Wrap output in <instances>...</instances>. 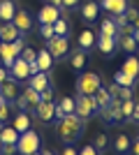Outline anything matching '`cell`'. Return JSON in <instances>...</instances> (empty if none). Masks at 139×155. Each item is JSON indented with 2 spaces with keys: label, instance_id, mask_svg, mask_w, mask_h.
<instances>
[{
  "label": "cell",
  "instance_id": "obj_2",
  "mask_svg": "<svg viewBox=\"0 0 139 155\" xmlns=\"http://www.w3.org/2000/svg\"><path fill=\"white\" fill-rule=\"evenodd\" d=\"M23 46H26L23 35H21L19 39H14V42H0V60H2V65H5L7 70H9V67L14 65V60L21 56Z\"/></svg>",
  "mask_w": 139,
  "mask_h": 155
},
{
  "label": "cell",
  "instance_id": "obj_38",
  "mask_svg": "<svg viewBox=\"0 0 139 155\" xmlns=\"http://www.w3.org/2000/svg\"><path fill=\"white\" fill-rule=\"evenodd\" d=\"M9 120V102L0 100V123H7Z\"/></svg>",
  "mask_w": 139,
  "mask_h": 155
},
{
  "label": "cell",
  "instance_id": "obj_14",
  "mask_svg": "<svg viewBox=\"0 0 139 155\" xmlns=\"http://www.w3.org/2000/svg\"><path fill=\"white\" fill-rule=\"evenodd\" d=\"M21 35H23V32L14 26V21H7V23L0 26V42H14V39H19Z\"/></svg>",
  "mask_w": 139,
  "mask_h": 155
},
{
  "label": "cell",
  "instance_id": "obj_25",
  "mask_svg": "<svg viewBox=\"0 0 139 155\" xmlns=\"http://www.w3.org/2000/svg\"><path fill=\"white\" fill-rule=\"evenodd\" d=\"M19 141V132L14 130V125L0 127V143H16Z\"/></svg>",
  "mask_w": 139,
  "mask_h": 155
},
{
  "label": "cell",
  "instance_id": "obj_41",
  "mask_svg": "<svg viewBox=\"0 0 139 155\" xmlns=\"http://www.w3.org/2000/svg\"><path fill=\"white\" fill-rule=\"evenodd\" d=\"M118 100H123V102H125V100H132V88H123V86H121Z\"/></svg>",
  "mask_w": 139,
  "mask_h": 155
},
{
  "label": "cell",
  "instance_id": "obj_5",
  "mask_svg": "<svg viewBox=\"0 0 139 155\" xmlns=\"http://www.w3.org/2000/svg\"><path fill=\"white\" fill-rule=\"evenodd\" d=\"M46 49L53 56V60H65L70 56V39L67 35H53L51 39H46Z\"/></svg>",
  "mask_w": 139,
  "mask_h": 155
},
{
  "label": "cell",
  "instance_id": "obj_53",
  "mask_svg": "<svg viewBox=\"0 0 139 155\" xmlns=\"http://www.w3.org/2000/svg\"><path fill=\"white\" fill-rule=\"evenodd\" d=\"M132 26H134V28H139V16H137V21H134V23H132Z\"/></svg>",
  "mask_w": 139,
  "mask_h": 155
},
{
  "label": "cell",
  "instance_id": "obj_10",
  "mask_svg": "<svg viewBox=\"0 0 139 155\" xmlns=\"http://www.w3.org/2000/svg\"><path fill=\"white\" fill-rule=\"evenodd\" d=\"M116 44H118V37H111V35H98V49L100 53H104L107 58H111L114 51H116Z\"/></svg>",
  "mask_w": 139,
  "mask_h": 155
},
{
  "label": "cell",
  "instance_id": "obj_18",
  "mask_svg": "<svg viewBox=\"0 0 139 155\" xmlns=\"http://www.w3.org/2000/svg\"><path fill=\"white\" fill-rule=\"evenodd\" d=\"M28 86L35 88L37 93H42L44 88H49V86H51V81H49V72H37V74H33V77L28 79Z\"/></svg>",
  "mask_w": 139,
  "mask_h": 155
},
{
  "label": "cell",
  "instance_id": "obj_17",
  "mask_svg": "<svg viewBox=\"0 0 139 155\" xmlns=\"http://www.w3.org/2000/svg\"><path fill=\"white\" fill-rule=\"evenodd\" d=\"M0 95L5 102H14L19 97V88H16V81L14 79H7L5 84H0Z\"/></svg>",
  "mask_w": 139,
  "mask_h": 155
},
{
  "label": "cell",
  "instance_id": "obj_1",
  "mask_svg": "<svg viewBox=\"0 0 139 155\" xmlns=\"http://www.w3.org/2000/svg\"><path fill=\"white\" fill-rule=\"evenodd\" d=\"M84 127H86V120H84V118H79L77 114H67L65 118L58 120L56 134H58V139L67 146V143H74L81 134H84Z\"/></svg>",
  "mask_w": 139,
  "mask_h": 155
},
{
  "label": "cell",
  "instance_id": "obj_49",
  "mask_svg": "<svg viewBox=\"0 0 139 155\" xmlns=\"http://www.w3.org/2000/svg\"><path fill=\"white\" fill-rule=\"evenodd\" d=\"M130 150H132V155H139V137L132 141V146H130Z\"/></svg>",
  "mask_w": 139,
  "mask_h": 155
},
{
  "label": "cell",
  "instance_id": "obj_37",
  "mask_svg": "<svg viewBox=\"0 0 139 155\" xmlns=\"http://www.w3.org/2000/svg\"><path fill=\"white\" fill-rule=\"evenodd\" d=\"M40 100H42V102H53V100H56V91H53V86H49V88H44V91L40 93Z\"/></svg>",
  "mask_w": 139,
  "mask_h": 155
},
{
  "label": "cell",
  "instance_id": "obj_22",
  "mask_svg": "<svg viewBox=\"0 0 139 155\" xmlns=\"http://www.w3.org/2000/svg\"><path fill=\"white\" fill-rule=\"evenodd\" d=\"M14 14H16V7H14L12 0H0V21L2 23L14 21Z\"/></svg>",
  "mask_w": 139,
  "mask_h": 155
},
{
  "label": "cell",
  "instance_id": "obj_15",
  "mask_svg": "<svg viewBox=\"0 0 139 155\" xmlns=\"http://www.w3.org/2000/svg\"><path fill=\"white\" fill-rule=\"evenodd\" d=\"M100 7L107 9L109 14H114V16H118V14H125L127 0H100Z\"/></svg>",
  "mask_w": 139,
  "mask_h": 155
},
{
  "label": "cell",
  "instance_id": "obj_24",
  "mask_svg": "<svg viewBox=\"0 0 139 155\" xmlns=\"http://www.w3.org/2000/svg\"><path fill=\"white\" fill-rule=\"evenodd\" d=\"M86 58H88V51L77 49V51H72V56H70V65H72L77 72H81L84 67H86Z\"/></svg>",
  "mask_w": 139,
  "mask_h": 155
},
{
  "label": "cell",
  "instance_id": "obj_21",
  "mask_svg": "<svg viewBox=\"0 0 139 155\" xmlns=\"http://www.w3.org/2000/svg\"><path fill=\"white\" fill-rule=\"evenodd\" d=\"M14 130H16V132H26V130H30L33 127V123H30V116H28V111H19V114H16V116H14Z\"/></svg>",
  "mask_w": 139,
  "mask_h": 155
},
{
  "label": "cell",
  "instance_id": "obj_35",
  "mask_svg": "<svg viewBox=\"0 0 139 155\" xmlns=\"http://www.w3.org/2000/svg\"><path fill=\"white\" fill-rule=\"evenodd\" d=\"M132 109H134V100H125V102L121 104V111H123V118H125V120H130Z\"/></svg>",
  "mask_w": 139,
  "mask_h": 155
},
{
  "label": "cell",
  "instance_id": "obj_54",
  "mask_svg": "<svg viewBox=\"0 0 139 155\" xmlns=\"http://www.w3.org/2000/svg\"><path fill=\"white\" fill-rule=\"evenodd\" d=\"M44 155H53V153H51V150H44Z\"/></svg>",
  "mask_w": 139,
  "mask_h": 155
},
{
  "label": "cell",
  "instance_id": "obj_20",
  "mask_svg": "<svg viewBox=\"0 0 139 155\" xmlns=\"http://www.w3.org/2000/svg\"><path fill=\"white\" fill-rule=\"evenodd\" d=\"M121 72H125L127 77H132V79H139V58L137 56H127Z\"/></svg>",
  "mask_w": 139,
  "mask_h": 155
},
{
  "label": "cell",
  "instance_id": "obj_7",
  "mask_svg": "<svg viewBox=\"0 0 139 155\" xmlns=\"http://www.w3.org/2000/svg\"><path fill=\"white\" fill-rule=\"evenodd\" d=\"M42 100H40V93L35 91V88H23V91L19 93V97L14 100V104L19 107V111H28V109H35L37 104H40Z\"/></svg>",
  "mask_w": 139,
  "mask_h": 155
},
{
  "label": "cell",
  "instance_id": "obj_43",
  "mask_svg": "<svg viewBox=\"0 0 139 155\" xmlns=\"http://www.w3.org/2000/svg\"><path fill=\"white\" fill-rule=\"evenodd\" d=\"M79 155H100V150L95 148V146H84V148L79 150Z\"/></svg>",
  "mask_w": 139,
  "mask_h": 155
},
{
  "label": "cell",
  "instance_id": "obj_34",
  "mask_svg": "<svg viewBox=\"0 0 139 155\" xmlns=\"http://www.w3.org/2000/svg\"><path fill=\"white\" fill-rule=\"evenodd\" d=\"M107 143H109V137H107V132H100V134L95 137V143H93V146H95L98 150H107Z\"/></svg>",
  "mask_w": 139,
  "mask_h": 155
},
{
  "label": "cell",
  "instance_id": "obj_11",
  "mask_svg": "<svg viewBox=\"0 0 139 155\" xmlns=\"http://www.w3.org/2000/svg\"><path fill=\"white\" fill-rule=\"evenodd\" d=\"M58 19H60V9L53 7V5H44L40 12H37V21H40V23H51L53 26Z\"/></svg>",
  "mask_w": 139,
  "mask_h": 155
},
{
  "label": "cell",
  "instance_id": "obj_27",
  "mask_svg": "<svg viewBox=\"0 0 139 155\" xmlns=\"http://www.w3.org/2000/svg\"><path fill=\"white\" fill-rule=\"evenodd\" d=\"M100 32H102V35H111V37H121V30H118V26H116L114 19L102 21V23H100Z\"/></svg>",
  "mask_w": 139,
  "mask_h": 155
},
{
  "label": "cell",
  "instance_id": "obj_48",
  "mask_svg": "<svg viewBox=\"0 0 139 155\" xmlns=\"http://www.w3.org/2000/svg\"><path fill=\"white\" fill-rule=\"evenodd\" d=\"M130 120H137V123H139V102H134V109H132V116H130Z\"/></svg>",
  "mask_w": 139,
  "mask_h": 155
},
{
  "label": "cell",
  "instance_id": "obj_44",
  "mask_svg": "<svg viewBox=\"0 0 139 155\" xmlns=\"http://www.w3.org/2000/svg\"><path fill=\"white\" fill-rule=\"evenodd\" d=\"M107 91H109V95H111V97H118V91H121V86L116 84V81H114V84H109V86H107Z\"/></svg>",
  "mask_w": 139,
  "mask_h": 155
},
{
  "label": "cell",
  "instance_id": "obj_42",
  "mask_svg": "<svg viewBox=\"0 0 139 155\" xmlns=\"http://www.w3.org/2000/svg\"><path fill=\"white\" fill-rule=\"evenodd\" d=\"M114 21H116V26H118V30H123V28L127 26V19H125V14H118V16H114Z\"/></svg>",
  "mask_w": 139,
  "mask_h": 155
},
{
  "label": "cell",
  "instance_id": "obj_52",
  "mask_svg": "<svg viewBox=\"0 0 139 155\" xmlns=\"http://www.w3.org/2000/svg\"><path fill=\"white\" fill-rule=\"evenodd\" d=\"M132 37H134V42L139 44V28H134V32H132Z\"/></svg>",
  "mask_w": 139,
  "mask_h": 155
},
{
  "label": "cell",
  "instance_id": "obj_3",
  "mask_svg": "<svg viewBox=\"0 0 139 155\" xmlns=\"http://www.w3.org/2000/svg\"><path fill=\"white\" fill-rule=\"evenodd\" d=\"M102 88V79L98 72H81L77 79V93L81 95H95Z\"/></svg>",
  "mask_w": 139,
  "mask_h": 155
},
{
  "label": "cell",
  "instance_id": "obj_56",
  "mask_svg": "<svg viewBox=\"0 0 139 155\" xmlns=\"http://www.w3.org/2000/svg\"><path fill=\"white\" fill-rule=\"evenodd\" d=\"M0 100H2V95H0Z\"/></svg>",
  "mask_w": 139,
  "mask_h": 155
},
{
  "label": "cell",
  "instance_id": "obj_8",
  "mask_svg": "<svg viewBox=\"0 0 139 155\" xmlns=\"http://www.w3.org/2000/svg\"><path fill=\"white\" fill-rule=\"evenodd\" d=\"M9 79H14V81H28L30 79V63H26L23 58H16L14 65L9 67Z\"/></svg>",
  "mask_w": 139,
  "mask_h": 155
},
{
  "label": "cell",
  "instance_id": "obj_9",
  "mask_svg": "<svg viewBox=\"0 0 139 155\" xmlns=\"http://www.w3.org/2000/svg\"><path fill=\"white\" fill-rule=\"evenodd\" d=\"M35 114L42 123H53L56 120V102H40L35 107Z\"/></svg>",
  "mask_w": 139,
  "mask_h": 155
},
{
  "label": "cell",
  "instance_id": "obj_6",
  "mask_svg": "<svg viewBox=\"0 0 139 155\" xmlns=\"http://www.w3.org/2000/svg\"><path fill=\"white\" fill-rule=\"evenodd\" d=\"M74 102H77L74 114L79 118H84V120H91V118L98 114V104H95V97L93 95H81V93H77Z\"/></svg>",
  "mask_w": 139,
  "mask_h": 155
},
{
  "label": "cell",
  "instance_id": "obj_57",
  "mask_svg": "<svg viewBox=\"0 0 139 155\" xmlns=\"http://www.w3.org/2000/svg\"><path fill=\"white\" fill-rule=\"evenodd\" d=\"M0 125H2V123H0Z\"/></svg>",
  "mask_w": 139,
  "mask_h": 155
},
{
  "label": "cell",
  "instance_id": "obj_39",
  "mask_svg": "<svg viewBox=\"0 0 139 155\" xmlns=\"http://www.w3.org/2000/svg\"><path fill=\"white\" fill-rule=\"evenodd\" d=\"M16 143H0V155H16Z\"/></svg>",
  "mask_w": 139,
  "mask_h": 155
},
{
  "label": "cell",
  "instance_id": "obj_13",
  "mask_svg": "<svg viewBox=\"0 0 139 155\" xmlns=\"http://www.w3.org/2000/svg\"><path fill=\"white\" fill-rule=\"evenodd\" d=\"M74 109H77V102H74V97H60L58 104H56V120L65 118L67 114H74Z\"/></svg>",
  "mask_w": 139,
  "mask_h": 155
},
{
  "label": "cell",
  "instance_id": "obj_46",
  "mask_svg": "<svg viewBox=\"0 0 139 155\" xmlns=\"http://www.w3.org/2000/svg\"><path fill=\"white\" fill-rule=\"evenodd\" d=\"M7 79H9V70H7V67H0V84H5Z\"/></svg>",
  "mask_w": 139,
  "mask_h": 155
},
{
  "label": "cell",
  "instance_id": "obj_12",
  "mask_svg": "<svg viewBox=\"0 0 139 155\" xmlns=\"http://www.w3.org/2000/svg\"><path fill=\"white\" fill-rule=\"evenodd\" d=\"M14 26L26 35V32L33 30V16H30L26 9H16V14H14Z\"/></svg>",
  "mask_w": 139,
  "mask_h": 155
},
{
  "label": "cell",
  "instance_id": "obj_31",
  "mask_svg": "<svg viewBox=\"0 0 139 155\" xmlns=\"http://www.w3.org/2000/svg\"><path fill=\"white\" fill-rule=\"evenodd\" d=\"M114 81H116L118 86H123V88H132V86L137 84V79L127 77L125 72H116V77H114Z\"/></svg>",
  "mask_w": 139,
  "mask_h": 155
},
{
  "label": "cell",
  "instance_id": "obj_4",
  "mask_svg": "<svg viewBox=\"0 0 139 155\" xmlns=\"http://www.w3.org/2000/svg\"><path fill=\"white\" fill-rule=\"evenodd\" d=\"M40 134L35 132V130H26V132H21L19 134V141H16V150H19V155H33L40 150Z\"/></svg>",
  "mask_w": 139,
  "mask_h": 155
},
{
  "label": "cell",
  "instance_id": "obj_55",
  "mask_svg": "<svg viewBox=\"0 0 139 155\" xmlns=\"http://www.w3.org/2000/svg\"><path fill=\"white\" fill-rule=\"evenodd\" d=\"M33 155H44V153H40V150H37V153H33Z\"/></svg>",
  "mask_w": 139,
  "mask_h": 155
},
{
  "label": "cell",
  "instance_id": "obj_29",
  "mask_svg": "<svg viewBox=\"0 0 139 155\" xmlns=\"http://www.w3.org/2000/svg\"><path fill=\"white\" fill-rule=\"evenodd\" d=\"M121 104H123V100H118V97H111V102H109L111 123H118V120H123V111H121Z\"/></svg>",
  "mask_w": 139,
  "mask_h": 155
},
{
  "label": "cell",
  "instance_id": "obj_33",
  "mask_svg": "<svg viewBox=\"0 0 139 155\" xmlns=\"http://www.w3.org/2000/svg\"><path fill=\"white\" fill-rule=\"evenodd\" d=\"M53 30H56V35H67V32H70V23L60 16V19L53 23Z\"/></svg>",
  "mask_w": 139,
  "mask_h": 155
},
{
  "label": "cell",
  "instance_id": "obj_23",
  "mask_svg": "<svg viewBox=\"0 0 139 155\" xmlns=\"http://www.w3.org/2000/svg\"><path fill=\"white\" fill-rule=\"evenodd\" d=\"M53 63H56V60H53V56L49 53V49H46V46L37 51V65H40V72H49Z\"/></svg>",
  "mask_w": 139,
  "mask_h": 155
},
{
  "label": "cell",
  "instance_id": "obj_26",
  "mask_svg": "<svg viewBox=\"0 0 139 155\" xmlns=\"http://www.w3.org/2000/svg\"><path fill=\"white\" fill-rule=\"evenodd\" d=\"M130 146H132V141H130L127 134H118L116 139H114V150H116L118 155H125L127 150H130Z\"/></svg>",
  "mask_w": 139,
  "mask_h": 155
},
{
  "label": "cell",
  "instance_id": "obj_16",
  "mask_svg": "<svg viewBox=\"0 0 139 155\" xmlns=\"http://www.w3.org/2000/svg\"><path fill=\"white\" fill-rule=\"evenodd\" d=\"M98 14H100V2L88 0V2L81 5V19L86 21V23H93V21L98 19Z\"/></svg>",
  "mask_w": 139,
  "mask_h": 155
},
{
  "label": "cell",
  "instance_id": "obj_19",
  "mask_svg": "<svg viewBox=\"0 0 139 155\" xmlns=\"http://www.w3.org/2000/svg\"><path fill=\"white\" fill-rule=\"evenodd\" d=\"M77 42H79V49H84V51H91L93 46L98 44V35H95L93 30H81Z\"/></svg>",
  "mask_w": 139,
  "mask_h": 155
},
{
  "label": "cell",
  "instance_id": "obj_40",
  "mask_svg": "<svg viewBox=\"0 0 139 155\" xmlns=\"http://www.w3.org/2000/svg\"><path fill=\"white\" fill-rule=\"evenodd\" d=\"M137 16H139V9H137V7H132V5H127V9H125L127 23H134V21H137Z\"/></svg>",
  "mask_w": 139,
  "mask_h": 155
},
{
  "label": "cell",
  "instance_id": "obj_50",
  "mask_svg": "<svg viewBox=\"0 0 139 155\" xmlns=\"http://www.w3.org/2000/svg\"><path fill=\"white\" fill-rule=\"evenodd\" d=\"M37 72H40V65H37V60H35V63H30V77L37 74Z\"/></svg>",
  "mask_w": 139,
  "mask_h": 155
},
{
  "label": "cell",
  "instance_id": "obj_47",
  "mask_svg": "<svg viewBox=\"0 0 139 155\" xmlns=\"http://www.w3.org/2000/svg\"><path fill=\"white\" fill-rule=\"evenodd\" d=\"M79 2H81V0H63V7H67V9H74Z\"/></svg>",
  "mask_w": 139,
  "mask_h": 155
},
{
  "label": "cell",
  "instance_id": "obj_30",
  "mask_svg": "<svg viewBox=\"0 0 139 155\" xmlns=\"http://www.w3.org/2000/svg\"><path fill=\"white\" fill-rule=\"evenodd\" d=\"M118 42H121V46H123V51H127V53H134V51L139 49V44L134 42L132 35H121Z\"/></svg>",
  "mask_w": 139,
  "mask_h": 155
},
{
  "label": "cell",
  "instance_id": "obj_32",
  "mask_svg": "<svg viewBox=\"0 0 139 155\" xmlns=\"http://www.w3.org/2000/svg\"><path fill=\"white\" fill-rule=\"evenodd\" d=\"M19 58H23V60H26V63H35V60H37V51H35V49H33V46H23V51H21V56H19Z\"/></svg>",
  "mask_w": 139,
  "mask_h": 155
},
{
  "label": "cell",
  "instance_id": "obj_45",
  "mask_svg": "<svg viewBox=\"0 0 139 155\" xmlns=\"http://www.w3.org/2000/svg\"><path fill=\"white\" fill-rule=\"evenodd\" d=\"M60 155H79V150H77V148H74V146H72V143H67V146H65V148H63V153H60Z\"/></svg>",
  "mask_w": 139,
  "mask_h": 155
},
{
  "label": "cell",
  "instance_id": "obj_51",
  "mask_svg": "<svg viewBox=\"0 0 139 155\" xmlns=\"http://www.w3.org/2000/svg\"><path fill=\"white\" fill-rule=\"evenodd\" d=\"M49 5H53V7H58V9H60V7H63V0H49Z\"/></svg>",
  "mask_w": 139,
  "mask_h": 155
},
{
  "label": "cell",
  "instance_id": "obj_28",
  "mask_svg": "<svg viewBox=\"0 0 139 155\" xmlns=\"http://www.w3.org/2000/svg\"><path fill=\"white\" fill-rule=\"evenodd\" d=\"M93 97H95V104H98V114H100L102 109H107V107H109V102H111V95H109V91H107V88H100Z\"/></svg>",
  "mask_w": 139,
  "mask_h": 155
},
{
  "label": "cell",
  "instance_id": "obj_36",
  "mask_svg": "<svg viewBox=\"0 0 139 155\" xmlns=\"http://www.w3.org/2000/svg\"><path fill=\"white\" fill-rule=\"evenodd\" d=\"M40 35H42L44 39H51L53 35H56V30H53L51 23H40Z\"/></svg>",
  "mask_w": 139,
  "mask_h": 155
}]
</instances>
